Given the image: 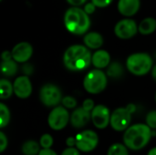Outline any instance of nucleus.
<instances>
[{
	"label": "nucleus",
	"mask_w": 156,
	"mask_h": 155,
	"mask_svg": "<svg viewBox=\"0 0 156 155\" xmlns=\"http://www.w3.org/2000/svg\"><path fill=\"white\" fill-rule=\"evenodd\" d=\"M92 55L87 47L73 45L64 53L63 63L65 67L72 71H80L87 69L91 63Z\"/></svg>",
	"instance_id": "obj_1"
},
{
	"label": "nucleus",
	"mask_w": 156,
	"mask_h": 155,
	"mask_svg": "<svg viewBox=\"0 0 156 155\" xmlns=\"http://www.w3.org/2000/svg\"><path fill=\"white\" fill-rule=\"evenodd\" d=\"M152 129L146 124L139 123L130 126L123 134L124 145L133 151L144 149L150 142Z\"/></svg>",
	"instance_id": "obj_2"
},
{
	"label": "nucleus",
	"mask_w": 156,
	"mask_h": 155,
	"mask_svg": "<svg viewBox=\"0 0 156 155\" xmlns=\"http://www.w3.org/2000/svg\"><path fill=\"white\" fill-rule=\"evenodd\" d=\"M64 24L70 33L82 35L90 28V20L89 15L84 10L73 6L67 10L64 16Z\"/></svg>",
	"instance_id": "obj_3"
},
{
	"label": "nucleus",
	"mask_w": 156,
	"mask_h": 155,
	"mask_svg": "<svg viewBox=\"0 0 156 155\" xmlns=\"http://www.w3.org/2000/svg\"><path fill=\"white\" fill-rule=\"evenodd\" d=\"M127 69L135 76H144L153 69V59L147 53H134L126 60Z\"/></svg>",
	"instance_id": "obj_4"
},
{
	"label": "nucleus",
	"mask_w": 156,
	"mask_h": 155,
	"mask_svg": "<svg viewBox=\"0 0 156 155\" xmlns=\"http://www.w3.org/2000/svg\"><path fill=\"white\" fill-rule=\"evenodd\" d=\"M135 111L134 104H129L126 107H121L114 110L111 115V126L117 132H125L131 124L132 114Z\"/></svg>",
	"instance_id": "obj_5"
},
{
	"label": "nucleus",
	"mask_w": 156,
	"mask_h": 155,
	"mask_svg": "<svg viewBox=\"0 0 156 155\" xmlns=\"http://www.w3.org/2000/svg\"><path fill=\"white\" fill-rule=\"evenodd\" d=\"M107 86V76L101 69L90 70L83 79L85 90L90 94H99L102 92Z\"/></svg>",
	"instance_id": "obj_6"
},
{
	"label": "nucleus",
	"mask_w": 156,
	"mask_h": 155,
	"mask_svg": "<svg viewBox=\"0 0 156 155\" xmlns=\"http://www.w3.org/2000/svg\"><path fill=\"white\" fill-rule=\"evenodd\" d=\"M70 120L69 111L63 106L55 107L48 114V123L54 131H60L64 129Z\"/></svg>",
	"instance_id": "obj_7"
},
{
	"label": "nucleus",
	"mask_w": 156,
	"mask_h": 155,
	"mask_svg": "<svg viewBox=\"0 0 156 155\" xmlns=\"http://www.w3.org/2000/svg\"><path fill=\"white\" fill-rule=\"evenodd\" d=\"M39 99L47 107H57L63 98L60 90L56 85L46 84L40 89Z\"/></svg>",
	"instance_id": "obj_8"
},
{
	"label": "nucleus",
	"mask_w": 156,
	"mask_h": 155,
	"mask_svg": "<svg viewBox=\"0 0 156 155\" xmlns=\"http://www.w3.org/2000/svg\"><path fill=\"white\" fill-rule=\"evenodd\" d=\"M99 143L97 133L91 130H86L76 136V147L79 151L89 153L93 151Z\"/></svg>",
	"instance_id": "obj_9"
},
{
	"label": "nucleus",
	"mask_w": 156,
	"mask_h": 155,
	"mask_svg": "<svg viewBox=\"0 0 156 155\" xmlns=\"http://www.w3.org/2000/svg\"><path fill=\"white\" fill-rule=\"evenodd\" d=\"M138 29L135 21L133 19H122L116 24L114 33L122 39H129L136 35Z\"/></svg>",
	"instance_id": "obj_10"
},
{
	"label": "nucleus",
	"mask_w": 156,
	"mask_h": 155,
	"mask_svg": "<svg viewBox=\"0 0 156 155\" xmlns=\"http://www.w3.org/2000/svg\"><path fill=\"white\" fill-rule=\"evenodd\" d=\"M111 113L104 105H96L91 111V121L98 129H105L111 122Z\"/></svg>",
	"instance_id": "obj_11"
},
{
	"label": "nucleus",
	"mask_w": 156,
	"mask_h": 155,
	"mask_svg": "<svg viewBox=\"0 0 156 155\" xmlns=\"http://www.w3.org/2000/svg\"><path fill=\"white\" fill-rule=\"evenodd\" d=\"M14 93L19 99H27L32 93V84L27 76H19L16 79L14 84Z\"/></svg>",
	"instance_id": "obj_12"
},
{
	"label": "nucleus",
	"mask_w": 156,
	"mask_h": 155,
	"mask_svg": "<svg viewBox=\"0 0 156 155\" xmlns=\"http://www.w3.org/2000/svg\"><path fill=\"white\" fill-rule=\"evenodd\" d=\"M11 53L13 59L16 62L26 63L31 58L33 54V48L29 43L20 42L13 48Z\"/></svg>",
	"instance_id": "obj_13"
},
{
	"label": "nucleus",
	"mask_w": 156,
	"mask_h": 155,
	"mask_svg": "<svg viewBox=\"0 0 156 155\" xmlns=\"http://www.w3.org/2000/svg\"><path fill=\"white\" fill-rule=\"evenodd\" d=\"M91 120V112L87 111L82 107L75 109L70 115V123L76 129L83 128Z\"/></svg>",
	"instance_id": "obj_14"
},
{
	"label": "nucleus",
	"mask_w": 156,
	"mask_h": 155,
	"mask_svg": "<svg viewBox=\"0 0 156 155\" xmlns=\"http://www.w3.org/2000/svg\"><path fill=\"white\" fill-rule=\"evenodd\" d=\"M140 8V0H119L118 10L125 16H131L135 15Z\"/></svg>",
	"instance_id": "obj_15"
},
{
	"label": "nucleus",
	"mask_w": 156,
	"mask_h": 155,
	"mask_svg": "<svg viewBox=\"0 0 156 155\" xmlns=\"http://www.w3.org/2000/svg\"><path fill=\"white\" fill-rule=\"evenodd\" d=\"M111 62L110 54L103 49L97 50L91 58V63L97 69H101L109 67Z\"/></svg>",
	"instance_id": "obj_16"
},
{
	"label": "nucleus",
	"mask_w": 156,
	"mask_h": 155,
	"mask_svg": "<svg viewBox=\"0 0 156 155\" xmlns=\"http://www.w3.org/2000/svg\"><path fill=\"white\" fill-rule=\"evenodd\" d=\"M84 44L87 48L97 49L100 48L103 44V37L101 34L97 32H90L88 33L84 37Z\"/></svg>",
	"instance_id": "obj_17"
},
{
	"label": "nucleus",
	"mask_w": 156,
	"mask_h": 155,
	"mask_svg": "<svg viewBox=\"0 0 156 155\" xmlns=\"http://www.w3.org/2000/svg\"><path fill=\"white\" fill-rule=\"evenodd\" d=\"M156 29V20L153 17L144 18L139 25V32L143 35H150Z\"/></svg>",
	"instance_id": "obj_18"
},
{
	"label": "nucleus",
	"mask_w": 156,
	"mask_h": 155,
	"mask_svg": "<svg viewBox=\"0 0 156 155\" xmlns=\"http://www.w3.org/2000/svg\"><path fill=\"white\" fill-rule=\"evenodd\" d=\"M21 151L25 155H38L40 150V144L33 140L25 142L21 147Z\"/></svg>",
	"instance_id": "obj_19"
},
{
	"label": "nucleus",
	"mask_w": 156,
	"mask_h": 155,
	"mask_svg": "<svg viewBox=\"0 0 156 155\" xmlns=\"http://www.w3.org/2000/svg\"><path fill=\"white\" fill-rule=\"evenodd\" d=\"M1 71L2 74L5 77H12L17 71V65L14 59L2 61L1 63Z\"/></svg>",
	"instance_id": "obj_20"
},
{
	"label": "nucleus",
	"mask_w": 156,
	"mask_h": 155,
	"mask_svg": "<svg viewBox=\"0 0 156 155\" xmlns=\"http://www.w3.org/2000/svg\"><path fill=\"white\" fill-rule=\"evenodd\" d=\"M0 92H1L0 98L2 100H6L12 96L14 92V87L10 83V81L5 79L0 80Z\"/></svg>",
	"instance_id": "obj_21"
},
{
	"label": "nucleus",
	"mask_w": 156,
	"mask_h": 155,
	"mask_svg": "<svg viewBox=\"0 0 156 155\" xmlns=\"http://www.w3.org/2000/svg\"><path fill=\"white\" fill-rule=\"evenodd\" d=\"M123 74V68L119 62H113L109 65L107 69V75L111 78H120Z\"/></svg>",
	"instance_id": "obj_22"
},
{
	"label": "nucleus",
	"mask_w": 156,
	"mask_h": 155,
	"mask_svg": "<svg viewBox=\"0 0 156 155\" xmlns=\"http://www.w3.org/2000/svg\"><path fill=\"white\" fill-rule=\"evenodd\" d=\"M107 155H129L128 148L122 143H114L111 145Z\"/></svg>",
	"instance_id": "obj_23"
},
{
	"label": "nucleus",
	"mask_w": 156,
	"mask_h": 155,
	"mask_svg": "<svg viewBox=\"0 0 156 155\" xmlns=\"http://www.w3.org/2000/svg\"><path fill=\"white\" fill-rule=\"evenodd\" d=\"M10 121V112L4 103H0V128H5Z\"/></svg>",
	"instance_id": "obj_24"
},
{
	"label": "nucleus",
	"mask_w": 156,
	"mask_h": 155,
	"mask_svg": "<svg viewBox=\"0 0 156 155\" xmlns=\"http://www.w3.org/2000/svg\"><path fill=\"white\" fill-rule=\"evenodd\" d=\"M39 144L42 149H51L53 145V137L50 134H43L39 140Z\"/></svg>",
	"instance_id": "obj_25"
},
{
	"label": "nucleus",
	"mask_w": 156,
	"mask_h": 155,
	"mask_svg": "<svg viewBox=\"0 0 156 155\" xmlns=\"http://www.w3.org/2000/svg\"><path fill=\"white\" fill-rule=\"evenodd\" d=\"M146 125L151 129H156V110L151 111L146 115Z\"/></svg>",
	"instance_id": "obj_26"
},
{
	"label": "nucleus",
	"mask_w": 156,
	"mask_h": 155,
	"mask_svg": "<svg viewBox=\"0 0 156 155\" xmlns=\"http://www.w3.org/2000/svg\"><path fill=\"white\" fill-rule=\"evenodd\" d=\"M62 106L66 109H74L77 106V100L75 98L71 97V96H66L63 97L62 100H61Z\"/></svg>",
	"instance_id": "obj_27"
},
{
	"label": "nucleus",
	"mask_w": 156,
	"mask_h": 155,
	"mask_svg": "<svg viewBox=\"0 0 156 155\" xmlns=\"http://www.w3.org/2000/svg\"><path fill=\"white\" fill-rule=\"evenodd\" d=\"M8 144L7 138L3 132H0V153H4Z\"/></svg>",
	"instance_id": "obj_28"
},
{
	"label": "nucleus",
	"mask_w": 156,
	"mask_h": 155,
	"mask_svg": "<svg viewBox=\"0 0 156 155\" xmlns=\"http://www.w3.org/2000/svg\"><path fill=\"white\" fill-rule=\"evenodd\" d=\"M82 108H83L84 110H86L87 111L91 112V111H92V110L95 108V105H94V101H93V100H91V99H86V100L83 101Z\"/></svg>",
	"instance_id": "obj_29"
},
{
	"label": "nucleus",
	"mask_w": 156,
	"mask_h": 155,
	"mask_svg": "<svg viewBox=\"0 0 156 155\" xmlns=\"http://www.w3.org/2000/svg\"><path fill=\"white\" fill-rule=\"evenodd\" d=\"M112 2V0H92L93 5L95 6H98V7H105V6H108Z\"/></svg>",
	"instance_id": "obj_30"
},
{
	"label": "nucleus",
	"mask_w": 156,
	"mask_h": 155,
	"mask_svg": "<svg viewBox=\"0 0 156 155\" xmlns=\"http://www.w3.org/2000/svg\"><path fill=\"white\" fill-rule=\"evenodd\" d=\"M61 155H80V151L77 148H74V147L69 148V147H68L62 152Z\"/></svg>",
	"instance_id": "obj_31"
},
{
	"label": "nucleus",
	"mask_w": 156,
	"mask_h": 155,
	"mask_svg": "<svg viewBox=\"0 0 156 155\" xmlns=\"http://www.w3.org/2000/svg\"><path fill=\"white\" fill-rule=\"evenodd\" d=\"M22 71L25 74V76L28 77L29 75H31L33 73V67H32V65H30L28 63L24 64V66L22 67Z\"/></svg>",
	"instance_id": "obj_32"
},
{
	"label": "nucleus",
	"mask_w": 156,
	"mask_h": 155,
	"mask_svg": "<svg viewBox=\"0 0 156 155\" xmlns=\"http://www.w3.org/2000/svg\"><path fill=\"white\" fill-rule=\"evenodd\" d=\"M95 5H93V3H88L86 5H85V7H84V11L88 14V15H90V14H92L94 11H95Z\"/></svg>",
	"instance_id": "obj_33"
},
{
	"label": "nucleus",
	"mask_w": 156,
	"mask_h": 155,
	"mask_svg": "<svg viewBox=\"0 0 156 155\" xmlns=\"http://www.w3.org/2000/svg\"><path fill=\"white\" fill-rule=\"evenodd\" d=\"M66 145L69 148H73L76 146V137H69L66 140Z\"/></svg>",
	"instance_id": "obj_34"
},
{
	"label": "nucleus",
	"mask_w": 156,
	"mask_h": 155,
	"mask_svg": "<svg viewBox=\"0 0 156 155\" xmlns=\"http://www.w3.org/2000/svg\"><path fill=\"white\" fill-rule=\"evenodd\" d=\"M67 1H68L69 4H70V5H72L73 6L77 7V6H79V5H83L87 0H67Z\"/></svg>",
	"instance_id": "obj_35"
},
{
	"label": "nucleus",
	"mask_w": 156,
	"mask_h": 155,
	"mask_svg": "<svg viewBox=\"0 0 156 155\" xmlns=\"http://www.w3.org/2000/svg\"><path fill=\"white\" fill-rule=\"evenodd\" d=\"M10 59H13L12 53L9 51H4L2 53V61H6V60H10Z\"/></svg>",
	"instance_id": "obj_36"
},
{
	"label": "nucleus",
	"mask_w": 156,
	"mask_h": 155,
	"mask_svg": "<svg viewBox=\"0 0 156 155\" xmlns=\"http://www.w3.org/2000/svg\"><path fill=\"white\" fill-rule=\"evenodd\" d=\"M38 155H58L52 149H41Z\"/></svg>",
	"instance_id": "obj_37"
},
{
	"label": "nucleus",
	"mask_w": 156,
	"mask_h": 155,
	"mask_svg": "<svg viewBox=\"0 0 156 155\" xmlns=\"http://www.w3.org/2000/svg\"><path fill=\"white\" fill-rule=\"evenodd\" d=\"M152 77H153V79L156 81V65L154 66L153 69H152Z\"/></svg>",
	"instance_id": "obj_38"
},
{
	"label": "nucleus",
	"mask_w": 156,
	"mask_h": 155,
	"mask_svg": "<svg viewBox=\"0 0 156 155\" xmlns=\"http://www.w3.org/2000/svg\"><path fill=\"white\" fill-rule=\"evenodd\" d=\"M147 155H156V147L151 149V150L149 151V153H148V154Z\"/></svg>",
	"instance_id": "obj_39"
},
{
	"label": "nucleus",
	"mask_w": 156,
	"mask_h": 155,
	"mask_svg": "<svg viewBox=\"0 0 156 155\" xmlns=\"http://www.w3.org/2000/svg\"><path fill=\"white\" fill-rule=\"evenodd\" d=\"M155 101H156V94H155Z\"/></svg>",
	"instance_id": "obj_40"
},
{
	"label": "nucleus",
	"mask_w": 156,
	"mask_h": 155,
	"mask_svg": "<svg viewBox=\"0 0 156 155\" xmlns=\"http://www.w3.org/2000/svg\"><path fill=\"white\" fill-rule=\"evenodd\" d=\"M0 1H2V0H0Z\"/></svg>",
	"instance_id": "obj_41"
}]
</instances>
